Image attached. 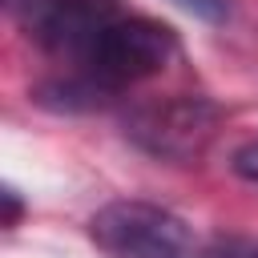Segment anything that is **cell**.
<instances>
[{
    "mask_svg": "<svg viewBox=\"0 0 258 258\" xmlns=\"http://www.w3.org/2000/svg\"><path fill=\"white\" fill-rule=\"evenodd\" d=\"M177 56V36L161 20L113 12L89 48L73 60L69 77H52L40 85V101L52 109H97L113 101L121 89L157 77Z\"/></svg>",
    "mask_w": 258,
    "mask_h": 258,
    "instance_id": "1",
    "label": "cell"
},
{
    "mask_svg": "<svg viewBox=\"0 0 258 258\" xmlns=\"http://www.w3.org/2000/svg\"><path fill=\"white\" fill-rule=\"evenodd\" d=\"M121 125L141 153L169 165H194L210 149L222 125V109L202 93H173V97L137 101Z\"/></svg>",
    "mask_w": 258,
    "mask_h": 258,
    "instance_id": "2",
    "label": "cell"
},
{
    "mask_svg": "<svg viewBox=\"0 0 258 258\" xmlns=\"http://www.w3.org/2000/svg\"><path fill=\"white\" fill-rule=\"evenodd\" d=\"M89 238L105 258H194L189 226L153 202L117 198L89 218Z\"/></svg>",
    "mask_w": 258,
    "mask_h": 258,
    "instance_id": "3",
    "label": "cell"
},
{
    "mask_svg": "<svg viewBox=\"0 0 258 258\" xmlns=\"http://www.w3.org/2000/svg\"><path fill=\"white\" fill-rule=\"evenodd\" d=\"M8 12L32 44L73 64L117 8L105 0H8Z\"/></svg>",
    "mask_w": 258,
    "mask_h": 258,
    "instance_id": "4",
    "label": "cell"
},
{
    "mask_svg": "<svg viewBox=\"0 0 258 258\" xmlns=\"http://www.w3.org/2000/svg\"><path fill=\"white\" fill-rule=\"evenodd\" d=\"M173 4L185 8V12L198 16V20H210V24H218V20L230 16V0H173Z\"/></svg>",
    "mask_w": 258,
    "mask_h": 258,
    "instance_id": "5",
    "label": "cell"
},
{
    "mask_svg": "<svg viewBox=\"0 0 258 258\" xmlns=\"http://www.w3.org/2000/svg\"><path fill=\"white\" fill-rule=\"evenodd\" d=\"M206 258H258V242L254 238H218Z\"/></svg>",
    "mask_w": 258,
    "mask_h": 258,
    "instance_id": "6",
    "label": "cell"
},
{
    "mask_svg": "<svg viewBox=\"0 0 258 258\" xmlns=\"http://www.w3.org/2000/svg\"><path fill=\"white\" fill-rule=\"evenodd\" d=\"M234 173L238 177H246V181H254L258 185V141H246L242 149H234Z\"/></svg>",
    "mask_w": 258,
    "mask_h": 258,
    "instance_id": "7",
    "label": "cell"
},
{
    "mask_svg": "<svg viewBox=\"0 0 258 258\" xmlns=\"http://www.w3.org/2000/svg\"><path fill=\"white\" fill-rule=\"evenodd\" d=\"M20 210H24L20 189H16V185H4V226H8V230L20 222Z\"/></svg>",
    "mask_w": 258,
    "mask_h": 258,
    "instance_id": "8",
    "label": "cell"
}]
</instances>
